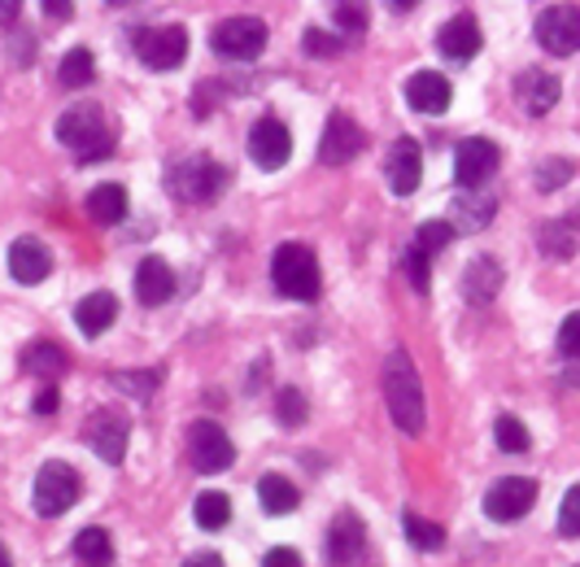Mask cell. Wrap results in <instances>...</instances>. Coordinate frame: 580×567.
Returning a JSON list of instances; mask_svg holds the SVG:
<instances>
[{"label": "cell", "mask_w": 580, "mask_h": 567, "mask_svg": "<svg viewBox=\"0 0 580 567\" xmlns=\"http://www.w3.org/2000/svg\"><path fill=\"white\" fill-rule=\"evenodd\" d=\"M384 402L402 433H411V437L424 433V384H419L406 349H393L384 362Z\"/></svg>", "instance_id": "cell-1"}, {"label": "cell", "mask_w": 580, "mask_h": 567, "mask_svg": "<svg viewBox=\"0 0 580 567\" xmlns=\"http://www.w3.org/2000/svg\"><path fill=\"white\" fill-rule=\"evenodd\" d=\"M57 140L66 149H75L79 162H101V157L114 153L118 135L114 127H110V118H106V110L97 101H84V106H75V110H66L57 118Z\"/></svg>", "instance_id": "cell-2"}, {"label": "cell", "mask_w": 580, "mask_h": 567, "mask_svg": "<svg viewBox=\"0 0 580 567\" xmlns=\"http://www.w3.org/2000/svg\"><path fill=\"white\" fill-rule=\"evenodd\" d=\"M271 280H275V288H280L284 297H293V302H315L319 288H324V271H319L315 249H310V244H297V240L280 244L275 258H271Z\"/></svg>", "instance_id": "cell-3"}, {"label": "cell", "mask_w": 580, "mask_h": 567, "mask_svg": "<svg viewBox=\"0 0 580 567\" xmlns=\"http://www.w3.org/2000/svg\"><path fill=\"white\" fill-rule=\"evenodd\" d=\"M223 184H228V171L210 153H188V157L171 162V171H166V188L179 201H193V206L215 201L223 193Z\"/></svg>", "instance_id": "cell-4"}, {"label": "cell", "mask_w": 580, "mask_h": 567, "mask_svg": "<svg viewBox=\"0 0 580 567\" xmlns=\"http://www.w3.org/2000/svg\"><path fill=\"white\" fill-rule=\"evenodd\" d=\"M135 57H140L149 70H175V66L188 57V31H184L179 22L144 26V31H135Z\"/></svg>", "instance_id": "cell-5"}, {"label": "cell", "mask_w": 580, "mask_h": 567, "mask_svg": "<svg viewBox=\"0 0 580 567\" xmlns=\"http://www.w3.org/2000/svg\"><path fill=\"white\" fill-rule=\"evenodd\" d=\"M75 502H79V471L66 467V462H57V458L44 462L40 476H35V511L48 515V520H57V515H66Z\"/></svg>", "instance_id": "cell-6"}, {"label": "cell", "mask_w": 580, "mask_h": 567, "mask_svg": "<svg viewBox=\"0 0 580 567\" xmlns=\"http://www.w3.org/2000/svg\"><path fill=\"white\" fill-rule=\"evenodd\" d=\"M210 44L228 62H258L262 48H266V22L262 18H228V22L215 26Z\"/></svg>", "instance_id": "cell-7"}, {"label": "cell", "mask_w": 580, "mask_h": 567, "mask_svg": "<svg viewBox=\"0 0 580 567\" xmlns=\"http://www.w3.org/2000/svg\"><path fill=\"white\" fill-rule=\"evenodd\" d=\"M188 458H193V467L201 476H219V471H228L236 462V446L215 419H197L188 428Z\"/></svg>", "instance_id": "cell-8"}, {"label": "cell", "mask_w": 580, "mask_h": 567, "mask_svg": "<svg viewBox=\"0 0 580 567\" xmlns=\"http://www.w3.org/2000/svg\"><path fill=\"white\" fill-rule=\"evenodd\" d=\"M537 44L555 57L580 53V9L577 4H550L537 13Z\"/></svg>", "instance_id": "cell-9"}, {"label": "cell", "mask_w": 580, "mask_h": 567, "mask_svg": "<svg viewBox=\"0 0 580 567\" xmlns=\"http://www.w3.org/2000/svg\"><path fill=\"white\" fill-rule=\"evenodd\" d=\"M497 162H502V153H497L493 140H484V135L463 140V144L455 149V179H459V188H463V193H480V188L493 179Z\"/></svg>", "instance_id": "cell-10"}, {"label": "cell", "mask_w": 580, "mask_h": 567, "mask_svg": "<svg viewBox=\"0 0 580 567\" xmlns=\"http://www.w3.org/2000/svg\"><path fill=\"white\" fill-rule=\"evenodd\" d=\"M533 502H537V480H528V476H502L484 493V515L511 524V520H524L533 511Z\"/></svg>", "instance_id": "cell-11"}, {"label": "cell", "mask_w": 580, "mask_h": 567, "mask_svg": "<svg viewBox=\"0 0 580 567\" xmlns=\"http://www.w3.org/2000/svg\"><path fill=\"white\" fill-rule=\"evenodd\" d=\"M249 157H253L262 171L288 166V157H293V131H288L280 118H258L253 131H249Z\"/></svg>", "instance_id": "cell-12"}, {"label": "cell", "mask_w": 580, "mask_h": 567, "mask_svg": "<svg viewBox=\"0 0 580 567\" xmlns=\"http://www.w3.org/2000/svg\"><path fill=\"white\" fill-rule=\"evenodd\" d=\"M362 144H366L362 127H358L349 113L337 110L328 118L324 135H319V162H324V166H346V162H353V157L362 153Z\"/></svg>", "instance_id": "cell-13"}, {"label": "cell", "mask_w": 580, "mask_h": 567, "mask_svg": "<svg viewBox=\"0 0 580 567\" xmlns=\"http://www.w3.org/2000/svg\"><path fill=\"white\" fill-rule=\"evenodd\" d=\"M127 433H131V424H127V415L114 411V406H106V411H97L88 419V446L97 450V458H106V462H122Z\"/></svg>", "instance_id": "cell-14"}, {"label": "cell", "mask_w": 580, "mask_h": 567, "mask_svg": "<svg viewBox=\"0 0 580 567\" xmlns=\"http://www.w3.org/2000/svg\"><path fill=\"white\" fill-rule=\"evenodd\" d=\"M9 275L18 280V284H40V280H48V271H53V253H48V244H40L35 236H18L13 244H9Z\"/></svg>", "instance_id": "cell-15"}, {"label": "cell", "mask_w": 580, "mask_h": 567, "mask_svg": "<svg viewBox=\"0 0 580 567\" xmlns=\"http://www.w3.org/2000/svg\"><path fill=\"white\" fill-rule=\"evenodd\" d=\"M480 22L471 18V13H455L441 31H437V48H441V57L446 62H455V66H467L475 53H480Z\"/></svg>", "instance_id": "cell-16"}, {"label": "cell", "mask_w": 580, "mask_h": 567, "mask_svg": "<svg viewBox=\"0 0 580 567\" xmlns=\"http://www.w3.org/2000/svg\"><path fill=\"white\" fill-rule=\"evenodd\" d=\"M419 175H424V153H419V140L402 135L389 153V188L397 197H411L419 188Z\"/></svg>", "instance_id": "cell-17"}, {"label": "cell", "mask_w": 580, "mask_h": 567, "mask_svg": "<svg viewBox=\"0 0 580 567\" xmlns=\"http://www.w3.org/2000/svg\"><path fill=\"white\" fill-rule=\"evenodd\" d=\"M502 284H506V271L497 266V258H489V253H480V258H471L463 271V297L471 306H489L497 293H502Z\"/></svg>", "instance_id": "cell-18"}, {"label": "cell", "mask_w": 580, "mask_h": 567, "mask_svg": "<svg viewBox=\"0 0 580 567\" xmlns=\"http://www.w3.org/2000/svg\"><path fill=\"white\" fill-rule=\"evenodd\" d=\"M406 101H411V110H419V113H446L450 110V101H455V88H450L446 75L419 70V75H411V84H406Z\"/></svg>", "instance_id": "cell-19"}, {"label": "cell", "mask_w": 580, "mask_h": 567, "mask_svg": "<svg viewBox=\"0 0 580 567\" xmlns=\"http://www.w3.org/2000/svg\"><path fill=\"white\" fill-rule=\"evenodd\" d=\"M175 288H179L175 271L162 258H144L135 266V297H140V306H166L175 297Z\"/></svg>", "instance_id": "cell-20"}, {"label": "cell", "mask_w": 580, "mask_h": 567, "mask_svg": "<svg viewBox=\"0 0 580 567\" xmlns=\"http://www.w3.org/2000/svg\"><path fill=\"white\" fill-rule=\"evenodd\" d=\"M493 215H497V197H493L489 188H480V193H459V197L450 201V227H455V231H484V227L493 223Z\"/></svg>", "instance_id": "cell-21"}, {"label": "cell", "mask_w": 580, "mask_h": 567, "mask_svg": "<svg viewBox=\"0 0 580 567\" xmlns=\"http://www.w3.org/2000/svg\"><path fill=\"white\" fill-rule=\"evenodd\" d=\"M559 79L550 75V70H524L519 75V84H515V97H519V106L528 113H546L559 106Z\"/></svg>", "instance_id": "cell-22"}, {"label": "cell", "mask_w": 580, "mask_h": 567, "mask_svg": "<svg viewBox=\"0 0 580 567\" xmlns=\"http://www.w3.org/2000/svg\"><path fill=\"white\" fill-rule=\"evenodd\" d=\"M362 550V520L353 511H341L328 528V564L332 567H349Z\"/></svg>", "instance_id": "cell-23"}, {"label": "cell", "mask_w": 580, "mask_h": 567, "mask_svg": "<svg viewBox=\"0 0 580 567\" xmlns=\"http://www.w3.org/2000/svg\"><path fill=\"white\" fill-rule=\"evenodd\" d=\"M118 319V297L114 293H88L84 302H79V310H75V324L84 328V337H101L106 328H114Z\"/></svg>", "instance_id": "cell-24"}, {"label": "cell", "mask_w": 580, "mask_h": 567, "mask_svg": "<svg viewBox=\"0 0 580 567\" xmlns=\"http://www.w3.org/2000/svg\"><path fill=\"white\" fill-rule=\"evenodd\" d=\"M88 215H92V223L101 227L122 223L127 219V188L122 184H97L88 193Z\"/></svg>", "instance_id": "cell-25"}, {"label": "cell", "mask_w": 580, "mask_h": 567, "mask_svg": "<svg viewBox=\"0 0 580 567\" xmlns=\"http://www.w3.org/2000/svg\"><path fill=\"white\" fill-rule=\"evenodd\" d=\"M22 371L40 375V380H57L66 371V349L53 345V340H35L22 349Z\"/></svg>", "instance_id": "cell-26"}, {"label": "cell", "mask_w": 580, "mask_h": 567, "mask_svg": "<svg viewBox=\"0 0 580 567\" xmlns=\"http://www.w3.org/2000/svg\"><path fill=\"white\" fill-rule=\"evenodd\" d=\"M258 498H262L266 515H293V511L302 506V498H297V484H288V476H275V471L258 480Z\"/></svg>", "instance_id": "cell-27"}, {"label": "cell", "mask_w": 580, "mask_h": 567, "mask_svg": "<svg viewBox=\"0 0 580 567\" xmlns=\"http://www.w3.org/2000/svg\"><path fill=\"white\" fill-rule=\"evenodd\" d=\"M193 520H197V528H206V533H219V528L232 520V498H228V493H215V489H206V493L193 502Z\"/></svg>", "instance_id": "cell-28"}, {"label": "cell", "mask_w": 580, "mask_h": 567, "mask_svg": "<svg viewBox=\"0 0 580 567\" xmlns=\"http://www.w3.org/2000/svg\"><path fill=\"white\" fill-rule=\"evenodd\" d=\"M75 555H79V564L88 567H110L114 564V537L106 528H84L75 537Z\"/></svg>", "instance_id": "cell-29"}, {"label": "cell", "mask_w": 580, "mask_h": 567, "mask_svg": "<svg viewBox=\"0 0 580 567\" xmlns=\"http://www.w3.org/2000/svg\"><path fill=\"white\" fill-rule=\"evenodd\" d=\"M92 75H97L92 48H70V53L62 57V66H57V84H62V88H84V84H92Z\"/></svg>", "instance_id": "cell-30"}, {"label": "cell", "mask_w": 580, "mask_h": 567, "mask_svg": "<svg viewBox=\"0 0 580 567\" xmlns=\"http://www.w3.org/2000/svg\"><path fill=\"white\" fill-rule=\"evenodd\" d=\"M537 240H541V253H546L550 262H568V258L577 253V244H580L577 231H572L568 223H559V219L541 227V236H537Z\"/></svg>", "instance_id": "cell-31"}, {"label": "cell", "mask_w": 580, "mask_h": 567, "mask_svg": "<svg viewBox=\"0 0 580 567\" xmlns=\"http://www.w3.org/2000/svg\"><path fill=\"white\" fill-rule=\"evenodd\" d=\"M493 441H497V450H506V454H524L528 446H533L524 419H515V415H497V424H493Z\"/></svg>", "instance_id": "cell-32"}, {"label": "cell", "mask_w": 580, "mask_h": 567, "mask_svg": "<svg viewBox=\"0 0 580 567\" xmlns=\"http://www.w3.org/2000/svg\"><path fill=\"white\" fill-rule=\"evenodd\" d=\"M406 537H411V546L415 550H441L446 546V528L441 524H428V520H419L415 511H406Z\"/></svg>", "instance_id": "cell-33"}, {"label": "cell", "mask_w": 580, "mask_h": 567, "mask_svg": "<svg viewBox=\"0 0 580 567\" xmlns=\"http://www.w3.org/2000/svg\"><path fill=\"white\" fill-rule=\"evenodd\" d=\"M450 240H455V227H450V219H428V223L415 231V240H411V244H415L419 253L437 258V253H441Z\"/></svg>", "instance_id": "cell-34"}, {"label": "cell", "mask_w": 580, "mask_h": 567, "mask_svg": "<svg viewBox=\"0 0 580 567\" xmlns=\"http://www.w3.org/2000/svg\"><path fill=\"white\" fill-rule=\"evenodd\" d=\"M559 533L563 537H580V484H572L559 502Z\"/></svg>", "instance_id": "cell-35"}, {"label": "cell", "mask_w": 580, "mask_h": 567, "mask_svg": "<svg viewBox=\"0 0 580 567\" xmlns=\"http://www.w3.org/2000/svg\"><path fill=\"white\" fill-rule=\"evenodd\" d=\"M406 275H411V284H415L419 293H428V284H433V258L419 253L415 244L406 249Z\"/></svg>", "instance_id": "cell-36"}, {"label": "cell", "mask_w": 580, "mask_h": 567, "mask_svg": "<svg viewBox=\"0 0 580 567\" xmlns=\"http://www.w3.org/2000/svg\"><path fill=\"white\" fill-rule=\"evenodd\" d=\"M275 419H280V424H302V419H306V397H302L297 389H284V393L275 397Z\"/></svg>", "instance_id": "cell-37"}, {"label": "cell", "mask_w": 580, "mask_h": 567, "mask_svg": "<svg viewBox=\"0 0 580 567\" xmlns=\"http://www.w3.org/2000/svg\"><path fill=\"white\" fill-rule=\"evenodd\" d=\"M572 179V162H546L541 171H537V188L541 193H555L559 184H568Z\"/></svg>", "instance_id": "cell-38"}, {"label": "cell", "mask_w": 580, "mask_h": 567, "mask_svg": "<svg viewBox=\"0 0 580 567\" xmlns=\"http://www.w3.org/2000/svg\"><path fill=\"white\" fill-rule=\"evenodd\" d=\"M332 18H337V26H341V31H353V35H362V31H366V9H362V4H337V9H332Z\"/></svg>", "instance_id": "cell-39"}, {"label": "cell", "mask_w": 580, "mask_h": 567, "mask_svg": "<svg viewBox=\"0 0 580 567\" xmlns=\"http://www.w3.org/2000/svg\"><path fill=\"white\" fill-rule=\"evenodd\" d=\"M559 349H563L568 358H580V310L559 324Z\"/></svg>", "instance_id": "cell-40"}, {"label": "cell", "mask_w": 580, "mask_h": 567, "mask_svg": "<svg viewBox=\"0 0 580 567\" xmlns=\"http://www.w3.org/2000/svg\"><path fill=\"white\" fill-rule=\"evenodd\" d=\"M306 53H310V57H337L341 44H337L332 35H324L319 26H310V31H306Z\"/></svg>", "instance_id": "cell-41"}, {"label": "cell", "mask_w": 580, "mask_h": 567, "mask_svg": "<svg viewBox=\"0 0 580 567\" xmlns=\"http://www.w3.org/2000/svg\"><path fill=\"white\" fill-rule=\"evenodd\" d=\"M262 567H302V555H297V550H288V546H275V550H266Z\"/></svg>", "instance_id": "cell-42"}, {"label": "cell", "mask_w": 580, "mask_h": 567, "mask_svg": "<svg viewBox=\"0 0 580 567\" xmlns=\"http://www.w3.org/2000/svg\"><path fill=\"white\" fill-rule=\"evenodd\" d=\"M57 397H62V393H57L53 384H44V389L35 393V402H31V411H35V415H53V411H57Z\"/></svg>", "instance_id": "cell-43"}, {"label": "cell", "mask_w": 580, "mask_h": 567, "mask_svg": "<svg viewBox=\"0 0 580 567\" xmlns=\"http://www.w3.org/2000/svg\"><path fill=\"white\" fill-rule=\"evenodd\" d=\"M157 380H162V375H157V371H149V375H118L114 384L118 389H153Z\"/></svg>", "instance_id": "cell-44"}, {"label": "cell", "mask_w": 580, "mask_h": 567, "mask_svg": "<svg viewBox=\"0 0 580 567\" xmlns=\"http://www.w3.org/2000/svg\"><path fill=\"white\" fill-rule=\"evenodd\" d=\"M184 567H223V559H219V555H210V550H201V555H193Z\"/></svg>", "instance_id": "cell-45"}, {"label": "cell", "mask_w": 580, "mask_h": 567, "mask_svg": "<svg viewBox=\"0 0 580 567\" xmlns=\"http://www.w3.org/2000/svg\"><path fill=\"white\" fill-rule=\"evenodd\" d=\"M44 13H53V18H66V13H70V4H44Z\"/></svg>", "instance_id": "cell-46"}]
</instances>
